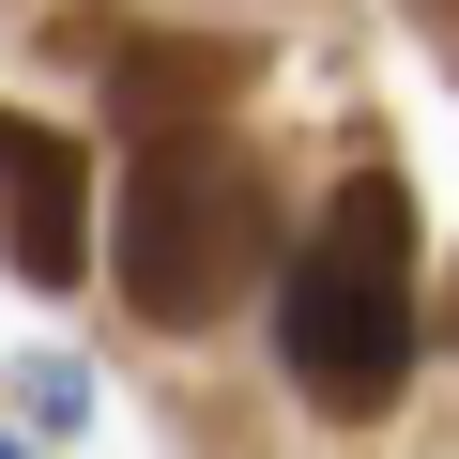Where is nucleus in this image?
Here are the masks:
<instances>
[{
	"label": "nucleus",
	"instance_id": "7ed1b4c3",
	"mask_svg": "<svg viewBox=\"0 0 459 459\" xmlns=\"http://www.w3.org/2000/svg\"><path fill=\"white\" fill-rule=\"evenodd\" d=\"M62 47H108V108H123V138H214L230 92L261 77L246 47H214V31H108V16H62Z\"/></svg>",
	"mask_w": 459,
	"mask_h": 459
},
{
	"label": "nucleus",
	"instance_id": "20e7f679",
	"mask_svg": "<svg viewBox=\"0 0 459 459\" xmlns=\"http://www.w3.org/2000/svg\"><path fill=\"white\" fill-rule=\"evenodd\" d=\"M0 246H16L31 291H77L92 276V153L31 108H0Z\"/></svg>",
	"mask_w": 459,
	"mask_h": 459
},
{
	"label": "nucleus",
	"instance_id": "f257e3e1",
	"mask_svg": "<svg viewBox=\"0 0 459 459\" xmlns=\"http://www.w3.org/2000/svg\"><path fill=\"white\" fill-rule=\"evenodd\" d=\"M276 352H291V383H307L322 413H352V429L413 383V199H398V169H352V184L307 214V246H291V276H276Z\"/></svg>",
	"mask_w": 459,
	"mask_h": 459
},
{
	"label": "nucleus",
	"instance_id": "423d86ee",
	"mask_svg": "<svg viewBox=\"0 0 459 459\" xmlns=\"http://www.w3.org/2000/svg\"><path fill=\"white\" fill-rule=\"evenodd\" d=\"M444 16H459V0H444Z\"/></svg>",
	"mask_w": 459,
	"mask_h": 459
},
{
	"label": "nucleus",
	"instance_id": "39448f33",
	"mask_svg": "<svg viewBox=\"0 0 459 459\" xmlns=\"http://www.w3.org/2000/svg\"><path fill=\"white\" fill-rule=\"evenodd\" d=\"M0 459H16V444H0Z\"/></svg>",
	"mask_w": 459,
	"mask_h": 459
},
{
	"label": "nucleus",
	"instance_id": "f03ea898",
	"mask_svg": "<svg viewBox=\"0 0 459 459\" xmlns=\"http://www.w3.org/2000/svg\"><path fill=\"white\" fill-rule=\"evenodd\" d=\"M261 246H276V184H261V153L230 138V123L123 153V307H138V322L199 337L214 307H246Z\"/></svg>",
	"mask_w": 459,
	"mask_h": 459
}]
</instances>
